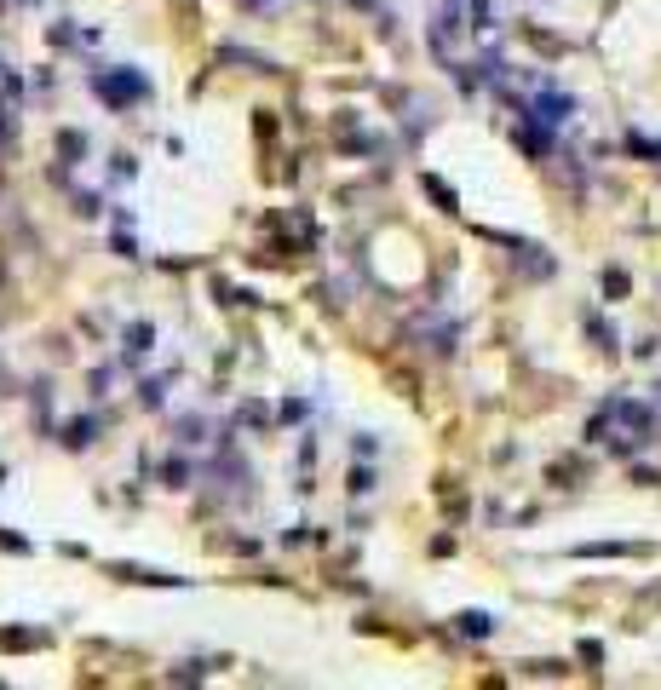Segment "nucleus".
I'll list each match as a JSON object with an SVG mask.
<instances>
[{
	"label": "nucleus",
	"mask_w": 661,
	"mask_h": 690,
	"mask_svg": "<svg viewBox=\"0 0 661 690\" xmlns=\"http://www.w3.org/2000/svg\"><path fill=\"white\" fill-rule=\"evenodd\" d=\"M650 432H656V414L644 409V403H633V397H610V403L593 414V426H587L593 443H616V449L650 443Z\"/></svg>",
	"instance_id": "obj_1"
},
{
	"label": "nucleus",
	"mask_w": 661,
	"mask_h": 690,
	"mask_svg": "<svg viewBox=\"0 0 661 690\" xmlns=\"http://www.w3.org/2000/svg\"><path fill=\"white\" fill-rule=\"evenodd\" d=\"M92 92H98L104 104H138V98L150 92V81L133 75V69H121V75H104V69H98V75H92Z\"/></svg>",
	"instance_id": "obj_2"
},
{
	"label": "nucleus",
	"mask_w": 661,
	"mask_h": 690,
	"mask_svg": "<svg viewBox=\"0 0 661 690\" xmlns=\"http://www.w3.org/2000/svg\"><path fill=\"white\" fill-rule=\"evenodd\" d=\"M570 92H558V87H541L535 98H529V121H541V127H564L570 121Z\"/></svg>",
	"instance_id": "obj_3"
},
{
	"label": "nucleus",
	"mask_w": 661,
	"mask_h": 690,
	"mask_svg": "<svg viewBox=\"0 0 661 690\" xmlns=\"http://www.w3.org/2000/svg\"><path fill=\"white\" fill-rule=\"evenodd\" d=\"M460 633H466V639H489V633H495V621L483 616V610H466V616H460Z\"/></svg>",
	"instance_id": "obj_4"
},
{
	"label": "nucleus",
	"mask_w": 661,
	"mask_h": 690,
	"mask_svg": "<svg viewBox=\"0 0 661 690\" xmlns=\"http://www.w3.org/2000/svg\"><path fill=\"white\" fill-rule=\"evenodd\" d=\"M0 6H29V0H0Z\"/></svg>",
	"instance_id": "obj_5"
}]
</instances>
